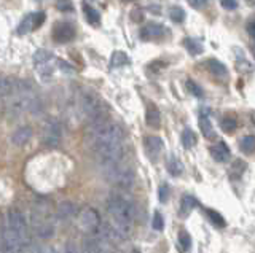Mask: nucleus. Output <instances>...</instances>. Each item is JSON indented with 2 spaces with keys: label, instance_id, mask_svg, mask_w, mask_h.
Instances as JSON below:
<instances>
[{
  "label": "nucleus",
  "instance_id": "f257e3e1",
  "mask_svg": "<svg viewBox=\"0 0 255 253\" xmlns=\"http://www.w3.org/2000/svg\"><path fill=\"white\" fill-rule=\"evenodd\" d=\"M89 143L101 169H109L112 166L123 163L125 135L122 127L109 120L99 121L96 125H89Z\"/></svg>",
  "mask_w": 255,
  "mask_h": 253
},
{
  "label": "nucleus",
  "instance_id": "f03ea898",
  "mask_svg": "<svg viewBox=\"0 0 255 253\" xmlns=\"http://www.w3.org/2000/svg\"><path fill=\"white\" fill-rule=\"evenodd\" d=\"M105 207H107V213L112 220V225L118 229V233L123 237L129 236L137 215L134 202L125 194L112 193L107 202H105Z\"/></svg>",
  "mask_w": 255,
  "mask_h": 253
},
{
  "label": "nucleus",
  "instance_id": "7ed1b4c3",
  "mask_svg": "<svg viewBox=\"0 0 255 253\" xmlns=\"http://www.w3.org/2000/svg\"><path fill=\"white\" fill-rule=\"evenodd\" d=\"M32 229L39 239H49L54 236V220L49 206L43 201L35 202L32 207Z\"/></svg>",
  "mask_w": 255,
  "mask_h": 253
},
{
  "label": "nucleus",
  "instance_id": "20e7f679",
  "mask_svg": "<svg viewBox=\"0 0 255 253\" xmlns=\"http://www.w3.org/2000/svg\"><path fill=\"white\" fill-rule=\"evenodd\" d=\"M80 108L82 113L88 118L89 125H96L99 121L107 120L105 113H107V108H105L104 102L101 97H97L94 92L85 91L80 97Z\"/></svg>",
  "mask_w": 255,
  "mask_h": 253
},
{
  "label": "nucleus",
  "instance_id": "39448f33",
  "mask_svg": "<svg viewBox=\"0 0 255 253\" xmlns=\"http://www.w3.org/2000/svg\"><path fill=\"white\" fill-rule=\"evenodd\" d=\"M102 172H104L105 180H107L110 185H113L115 188H118V190H123V191L131 190L134 185V180H136L134 170L128 164H123V163L112 166L109 169H104Z\"/></svg>",
  "mask_w": 255,
  "mask_h": 253
},
{
  "label": "nucleus",
  "instance_id": "423d86ee",
  "mask_svg": "<svg viewBox=\"0 0 255 253\" xmlns=\"http://www.w3.org/2000/svg\"><path fill=\"white\" fill-rule=\"evenodd\" d=\"M62 140V126L58 120H48L42 127V143L48 148H56Z\"/></svg>",
  "mask_w": 255,
  "mask_h": 253
},
{
  "label": "nucleus",
  "instance_id": "0eeeda50",
  "mask_svg": "<svg viewBox=\"0 0 255 253\" xmlns=\"http://www.w3.org/2000/svg\"><path fill=\"white\" fill-rule=\"evenodd\" d=\"M3 221L6 226L11 228L16 234L23 237V239L29 241V226H27L26 216L21 211H18V209H10L8 213H6V218Z\"/></svg>",
  "mask_w": 255,
  "mask_h": 253
},
{
  "label": "nucleus",
  "instance_id": "6e6552de",
  "mask_svg": "<svg viewBox=\"0 0 255 253\" xmlns=\"http://www.w3.org/2000/svg\"><path fill=\"white\" fill-rule=\"evenodd\" d=\"M79 225L85 231V233L96 234L99 233V228H101V216H99L97 211H94L93 207H85L79 213Z\"/></svg>",
  "mask_w": 255,
  "mask_h": 253
},
{
  "label": "nucleus",
  "instance_id": "1a4fd4ad",
  "mask_svg": "<svg viewBox=\"0 0 255 253\" xmlns=\"http://www.w3.org/2000/svg\"><path fill=\"white\" fill-rule=\"evenodd\" d=\"M51 35L56 43H69L75 39L77 29L72 23H69V21H58V23L53 26Z\"/></svg>",
  "mask_w": 255,
  "mask_h": 253
},
{
  "label": "nucleus",
  "instance_id": "9d476101",
  "mask_svg": "<svg viewBox=\"0 0 255 253\" xmlns=\"http://www.w3.org/2000/svg\"><path fill=\"white\" fill-rule=\"evenodd\" d=\"M83 253H113V250L110 242L102 239L101 236H96L83 242Z\"/></svg>",
  "mask_w": 255,
  "mask_h": 253
},
{
  "label": "nucleus",
  "instance_id": "9b49d317",
  "mask_svg": "<svg viewBox=\"0 0 255 253\" xmlns=\"http://www.w3.org/2000/svg\"><path fill=\"white\" fill-rule=\"evenodd\" d=\"M79 211H77L75 204H72V202H61V204L58 206V209H56V218H58L59 221L62 223H67V221H72L75 220V216H79Z\"/></svg>",
  "mask_w": 255,
  "mask_h": 253
},
{
  "label": "nucleus",
  "instance_id": "f8f14e48",
  "mask_svg": "<svg viewBox=\"0 0 255 253\" xmlns=\"http://www.w3.org/2000/svg\"><path fill=\"white\" fill-rule=\"evenodd\" d=\"M165 32H166L165 26H161L160 23H148V24H145L142 29H140V39H142V40L158 39Z\"/></svg>",
  "mask_w": 255,
  "mask_h": 253
},
{
  "label": "nucleus",
  "instance_id": "ddd939ff",
  "mask_svg": "<svg viewBox=\"0 0 255 253\" xmlns=\"http://www.w3.org/2000/svg\"><path fill=\"white\" fill-rule=\"evenodd\" d=\"M144 147H145V153L155 160V158H158V155L163 151V140L158 135H148V137H145Z\"/></svg>",
  "mask_w": 255,
  "mask_h": 253
},
{
  "label": "nucleus",
  "instance_id": "4468645a",
  "mask_svg": "<svg viewBox=\"0 0 255 253\" xmlns=\"http://www.w3.org/2000/svg\"><path fill=\"white\" fill-rule=\"evenodd\" d=\"M31 137H32V129L29 126H23L11 134V143L16 147H23L31 140Z\"/></svg>",
  "mask_w": 255,
  "mask_h": 253
},
{
  "label": "nucleus",
  "instance_id": "2eb2a0df",
  "mask_svg": "<svg viewBox=\"0 0 255 253\" xmlns=\"http://www.w3.org/2000/svg\"><path fill=\"white\" fill-rule=\"evenodd\" d=\"M211 155L215 161L225 163L230 160V148L225 142H217L215 145L211 147Z\"/></svg>",
  "mask_w": 255,
  "mask_h": 253
},
{
  "label": "nucleus",
  "instance_id": "dca6fc26",
  "mask_svg": "<svg viewBox=\"0 0 255 253\" xmlns=\"http://www.w3.org/2000/svg\"><path fill=\"white\" fill-rule=\"evenodd\" d=\"M145 121L150 127H160L161 125V113L158 110V107L155 104H148L147 105V112H145Z\"/></svg>",
  "mask_w": 255,
  "mask_h": 253
},
{
  "label": "nucleus",
  "instance_id": "f3484780",
  "mask_svg": "<svg viewBox=\"0 0 255 253\" xmlns=\"http://www.w3.org/2000/svg\"><path fill=\"white\" fill-rule=\"evenodd\" d=\"M206 67H208V70L211 72V74L215 75V77L225 78L226 75H228V69L225 67V64H222L220 61H217V59H208L206 61Z\"/></svg>",
  "mask_w": 255,
  "mask_h": 253
},
{
  "label": "nucleus",
  "instance_id": "a211bd4d",
  "mask_svg": "<svg viewBox=\"0 0 255 253\" xmlns=\"http://www.w3.org/2000/svg\"><path fill=\"white\" fill-rule=\"evenodd\" d=\"M34 64L35 67H42V66H46L49 64V61L54 59V56L51 51H48V49H37V51L34 53Z\"/></svg>",
  "mask_w": 255,
  "mask_h": 253
},
{
  "label": "nucleus",
  "instance_id": "6ab92c4d",
  "mask_svg": "<svg viewBox=\"0 0 255 253\" xmlns=\"http://www.w3.org/2000/svg\"><path fill=\"white\" fill-rule=\"evenodd\" d=\"M34 13H29V14H26V16L21 19V23L16 29V32L19 35H26V34H29L34 31Z\"/></svg>",
  "mask_w": 255,
  "mask_h": 253
},
{
  "label": "nucleus",
  "instance_id": "aec40b11",
  "mask_svg": "<svg viewBox=\"0 0 255 253\" xmlns=\"http://www.w3.org/2000/svg\"><path fill=\"white\" fill-rule=\"evenodd\" d=\"M183 45H185V48H187V51L190 53V54H193V56H198V54H201L203 53V49H204V46H203V43L198 40V39H185L183 40Z\"/></svg>",
  "mask_w": 255,
  "mask_h": 253
},
{
  "label": "nucleus",
  "instance_id": "412c9836",
  "mask_svg": "<svg viewBox=\"0 0 255 253\" xmlns=\"http://www.w3.org/2000/svg\"><path fill=\"white\" fill-rule=\"evenodd\" d=\"M83 11H85V18H86V21L91 26H99V23H101V14H99L97 10H94L89 5H83Z\"/></svg>",
  "mask_w": 255,
  "mask_h": 253
},
{
  "label": "nucleus",
  "instance_id": "4be33fe9",
  "mask_svg": "<svg viewBox=\"0 0 255 253\" xmlns=\"http://www.w3.org/2000/svg\"><path fill=\"white\" fill-rule=\"evenodd\" d=\"M200 129L206 139H212L214 137V127H212V123L208 115H201L200 117Z\"/></svg>",
  "mask_w": 255,
  "mask_h": 253
},
{
  "label": "nucleus",
  "instance_id": "5701e85b",
  "mask_svg": "<svg viewBox=\"0 0 255 253\" xmlns=\"http://www.w3.org/2000/svg\"><path fill=\"white\" fill-rule=\"evenodd\" d=\"M128 62H129V57L123 51H115L110 56V67H123Z\"/></svg>",
  "mask_w": 255,
  "mask_h": 253
},
{
  "label": "nucleus",
  "instance_id": "b1692460",
  "mask_svg": "<svg viewBox=\"0 0 255 253\" xmlns=\"http://www.w3.org/2000/svg\"><path fill=\"white\" fill-rule=\"evenodd\" d=\"M220 129L226 134H233L238 129V121L233 118V117H225L220 121Z\"/></svg>",
  "mask_w": 255,
  "mask_h": 253
},
{
  "label": "nucleus",
  "instance_id": "393cba45",
  "mask_svg": "<svg viewBox=\"0 0 255 253\" xmlns=\"http://www.w3.org/2000/svg\"><path fill=\"white\" fill-rule=\"evenodd\" d=\"M180 139H182V143H183V147H185V148H191V147H195V143H196V135H195V132L191 131L190 127L183 129Z\"/></svg>",
  "mask_w": 255,
  "mask_h": 253
},
{
  "label": "nucleus",
  "instance_id": "a878e982",
  "mask_svg": "<svg viewBox=\"0 0 255 253\" xmlns=\"http://www.w3.org/2000/svg\"><path fill=\"white\" fill-rule=\"evenodd\" d=\"M241 150L244 151V153H254L255 151V135H246L241 139V143H239Z\"/></svg>",
  "mask_w": 255,
  "mask_h": 253
},
{
  "label": "nucleus",
  "instance_id": "bb28decb",
  "mask_svg": "<svg viewBox=\"0 0 255 253\" xmlns=\"http://www.w3.org/2000/svg\"><path fill=\"white\" fill-rule=\"evenodd\" d=\"M196 207V199L193 196H183L182 198V202H180V212L183 215L190 213L193 209Z\"/></svg>",
  "mask_w": 255,
  "mask_h": 253
},
{
  "label": "nucleus",
  "instance_id": "cd10ccee",
  "mask_svg": "<svg viewBox=\"0 0 255 253\" xmlns=\"http://www.w3.org/2000/svg\"><path fill=\"white\" fill-rule=\"evenodd\" d=\"M204 212H206V215L209 216V220L214 223L215 226H220V228H223L225 226V220H223V216L218 213V212H215V211H212V209H204Z\"/></svg>",
  "mask_w": 255,
  "mask_h": 253
},
{
  "label": "nucleus",
  "instance_id": "c85d7f7f",
  "mask_svg": "<svg viewBox=\"0 0 255 253\" xmlns=\"http://www.w3.org/2000/svg\"><path fill=\"white\" fill-rule=\"evenodd\" d=\"M168 170H169V173H171V175H174V177L180 175L182 170H183L182 163H180L179 160H177V158H171V160H169V163H168Z\"/></svg>",
  "mask_w": 255,
  "mask_h": 253
},
{
  "label": "nucleus",
  "instance_id": "c756f323",
  "mask_svg": "<svg viewBox=\"0 0 255 253\" xmlns=\"http://www.w3.org/2000/svg\"><path fill=\"white\" fill-rule=\"evenodd\" d=\"M169 16H171V19L174 21V23L180 24L185 21V11H183L180 6H172L171 10H169Z\"/></svg>",
  "mask_w": 255,
  "mask_h": 253
},
{
  "label": "nucleus",
  "instance_id": "7c9ffc66",
  "mask_svg": "<svg viewBox=\"0 0 255 253\" xmlns=\"http://www.w3.org/2000/svg\"><path fill=\"white\" fill-rule=\"evenodd\" d=\"M187 89L193 94V96H196V97H203L204 96V91H203V88L200 84H196L193 80H188L187 82Z\"/></svg>",
  "mask_w": 255,
  "mask_h": 253
},
{
  "label": "nucleus",
  "instance_id": "2f4dec72",
  "mask_svg": "<svg viewBox=\"0 0 255 253\" xmlns=\"http://www.w3.org/2000/svg\"><path fill=\"white\" fill-rule=\"evenodd\" d=\"M179 244H180V250H188L190 249V245H191V237L188 233H185V231H180V234H179Z\"/></svg>",
  "mask_w": 255,
  "mask_h": 253
},
{
  "label": "nucleus",
  "instance_id": "473e14b6",
  "mask_svg": "<svg viewBox=\"0 0 255 253\" xmlns=\"http://www.w3.org/2000/svg\"><path fill=\"white\" fill-rule=\"evenodd\" d=\"M56 8L62 13H69L74 10V3L72 0H56Z\"/></svg>",
  "mask_w": 255,
  "mask_h": 253
},
{
  "label": "nucleus",
  "instance_id": "72a5a7b5",
  "mask_svg": "<svg viewBox=\"0 0 255 253\" xmlns=\"http://www.w3.org/2000/svg\"><path fill=\"white\" fill-rule=\"evenodd\" d=\"M152 226L155 231H161L163 228H165V220H163V216L160 212H155L153 215V220H152Z\"/></svg>",
  "mask_w": 255,
  "mask_h": 253
},
{
  "label": "nucleus",
  "instance_id": "f704fd0d",
  "mask_svg": "<svg viewBox=\"0 0 255 253\" xmlns=\"http://www.w3.org/2000/svg\"><path fill=\"white\" fill-rule=\"evenodd\" d=\"M236 170V173H235V178H238L241 173H243L244 170H246V163L244 161H241V160H238V161H235V164H233V168H231V173Z\"/></svg>",
  "mask_w": 255,
  "mask_h": 253
},
{
  "label": "nucleus",
  "instance_id": "c9c22d12",
  "mask_svg": "<svg viewBox=\"0 0 255 253\" xmlns=\"http://www.w3.org/2000/svg\"><path fill=\"white\" fill-rule=\"evenodd\" d=\"M45 19H46V16H45V13H43V11H37V13H34V27H35V29H39L42 24L45 23Z\"/></svg>",
  "mask_w": 255,
  "mask_h": 253
},
{
  "label": "nucleus",
  "instance_id": "e433bc0d",
  "mask_svg": "<svg viewBox=\"0 0 255 253\" xmlns=\"http://www.w3.org/2000/svg\"><path fill=\"white\" fill-rule=\"evenodd\" d=\"M220 5L225 10H236L238 8V2L236 0H220Z\"/></svg>",
  "mask_w": 255,
  "mask_h": 253
},
{
  "label": "nucleus",
  "instance_id": "4c0bfd02",
  "mask_svg": "<svg viewBox=\"0 0 255 253\" xmlns=\"http://www.w3.org/2000/svg\"><path fill=\"white\" fill-rule=\"evenodd\" d=\"M169 199V186L168 185H161L160 186V201L166 202Z\"/></svg>",
  "mask_w": 255,
  "mask_h": 253
},
{
  "label": "nucleus",
  "instance_id": "58836bf2",
  "mask_svg": "<svg viewBox=\"0 0 255 253\" xmlns=\"http://www.w3.org/2000/svg\"><path fill=\"white\" fill-rule=\"evenodd\" d=\"M58 66L62 72H66V74H74V69L69 66L66 61H58Z\"/></svg>",
  "mask_w": 255,
  "mask_h": 253
},
{
  "label": "nucleus",
  "instance_id": "ea45409f",
  "mask_svg": "<svg viewBox=\"0 0 255 253\" xmlns=\"http://www.w3.org/2000/svg\"><path fill=\"white\" fill-rule=\"evenodd\" d=\"M190 3V6H193V8H203L204 5L208 3V0H187Z\"/></svg>",
  "mask_w": 255,
  "mask_h": 253
},
{
  "label": "nucleus",
  "instance_id": "a19ab883",
  "mask_svg": "<svg viewBox=\"0 0 255 253\" xmlns=\"http://www.w3.org/2000/svg\"><path fill=\"white\" fill-rule=\"evenodd\" d=\"M59 253H79L77 252V249H75V245H72L70 242H67L66 245H64V247L59 250Z\"/></svg>",
  "mask_w": 255,
  "mask_h": 253
},
{
  "label": "nucleus",
  "instance_id": "79ce46f5",
  "mask_svg": "<svg viewBox=\"0 0 255 253\" xmlns=\"http://www.w3.org/2000/svg\"><path fill=\"white\" fill-rule=\"evenodd\" d=\"M131 18H132L134 21H137V23H139V21H142V19H144V13L140 11V10H134V11L131 13Z\"/></svg>",
  "mask_w": 255,
  "mask_h": 253
},
{
  "label": "nucleus",
  "instance_id": "37998d69",
  "mask_svg": "<svg viewBox=\"0 0 255 253\" xmlns=\"http://www.w3.org/2000/svg\"><path fill=\"white\" fill-rule=\"evenodd\" d=\"M247 32H249L252 37H255V18H252L249 23H247Z\"/></svg>",
  "mask_w": 255,
  "mask_h": 253
},
{
  "label": "nucleus",
  "instance_id": "c03bdc74",
  "mask_svg": "<svg viewBox=\"0 0 255 253\" xmlns=\"http://www.w3.org/2000/svg\"><path fill=\"white\" fill-rule=\"evenodd\" d=\"M247 3H249L251 6H255V0H246Z\"/></svg>",
  "mask_w": 255,
  "mask_h": 253
},
{
  "label": "nucleus",
  "instance_id": "a18cd8bd",
  "mask_svg": "<svg viewBox=\"0 0 255 253\" xmlns=\"http://www.w3.org/2000/svg\"><path fill=\"white\" fill-rule=\"evenodd\" d=\"M252 121H254V125H255V112L252 113Z\"/></svg>",
  "mask_w": 255,
  "mask_h": 253
},
{
  "label": "nucleus",
  "instance_id": "49530a36",
  "mask_svg": "<svg viewBox=\"0 0 255 253\" xmlns=\"http://www.w3.org/2000/svg\"><path fill=\"white\" fill-rule=\"evenodd\" d=\"M252 53H254V57H255V45L252 46Z\"/></svg>",
  "mask_w": 255,
  "mask_h": 253
},
{
  "label": "nucleus",
  "instance_id": "de8ad7c7",
  "mask_svg": "<svg viewBox=\"0 0 255 253\" xmlns=\"http://www.w3.org/2000/svg\"><path fill=\"white\" fill-rule=\"evenodd\" d=\"M125 2H132V0H125Z\"/></svg>",
  "mask_w": 255,
  "mask_h": 253
}]
</instances>
